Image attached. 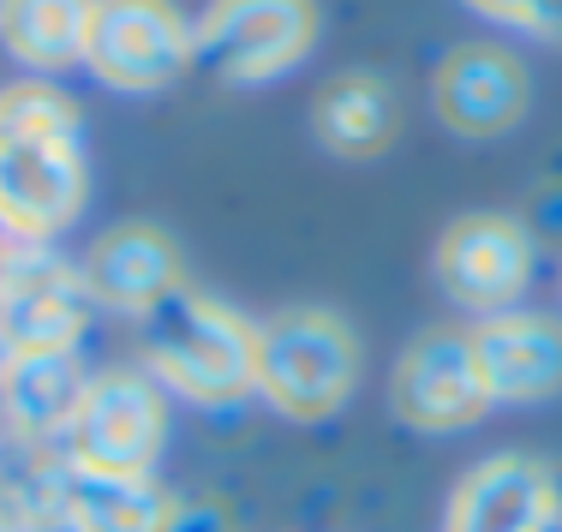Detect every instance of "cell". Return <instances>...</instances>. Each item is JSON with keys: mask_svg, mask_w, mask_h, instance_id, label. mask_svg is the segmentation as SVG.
I'll list each match as a JSON object with an SVG mask.
<instances>
[{"mask_svg": "<svg viewBox=\"0 0 562 532\" xmlns=\"http://www.w3.org/2000/svg\"><path fill=\"white\" fill-rule=\"evenodd\" d=\"M431 102L443 114V126L461 132V138H503L527 114V66L508 48L467 43L437 66Z\"/></svg>", "mask_w": 562, "mask_h": 532, "instance_id": "obj_12", "label": "cell"}, {"mask_svg": "<svg viewBox=\"0 0 562 532\" xmlns=\"http://www.w3.org/2000/svg\"><path fill=\"white\" fill-rule=\"evenodd\" d=\"M66 443H72V467L150 473L168 443V401L156 389V377H144V371H102V377H90Z\"/></svg>", "mask_w": 562, "mask_h": 532, "instance_id": "obj_5", "label": "cell"}, {"mask_svg": "<svg viewBox=\"0 0 562 532\" xmlns=\"http://www.w3.org/2000/svg\"><path fill=\"white\" fill-rule=\"evenodd\" d=\"M90 312L85 270L31 246L0 270V341L7 353H72Z\"/></svg>", "mask_w": 562, "mask_h": 532, "instance_id": "obj_8", "label": "cell"}, {"mask_svg": "<svg viewBox=\"0 0 562 532\" xmlns=\"http://www.w3.org/2000/svg\"><path fill=\"white\" fill-rule=\"evenodd\" d=\"M431 275L443 287V299L467 305V312L491 317V312H508L532 282V239L515 216H461L449 222L443 239L431 251Z\"/></svg>", "mask_w": 562, "mask_h": 532, "instance_id": "obj_7", "label": "cell"}, {"mask_svg": "<svg viewBox=\"0 0 562 532\" xmlns=\"http://www.w3.org/2000/svg\"><path fill=\"white\" fill-rule=\"evenodd\" d=\"M85 287L109 312H156L180 287V251L162 228L150 222H120L90 246L85 258Z\"/></svg>", "mask_w": 562, "mask_h": 532, "instance_id": "obj_13", "label": "cell"}, {"mask_svg": "<svg viewBox=\"0 0 562 532\" xmlns=\"http://www.w3.org/2000/svg\"><path fill=\"white\" fill-rule=\"evenodd\" d=\"M173 497L150 473H66V527L72 532H162Z\"/></svg>", "mask_w": 562, "mask_h": 532, "instance_id": "obj_15", "label": "cell"}, {"mask_svg": "<svg viewBox=\"0 0 562 532\" xmlns=\"http://www.w3.org/2000/svg\"><path fill=\"white\" fill-rule=\"evenodd\" d=\"M162 532H234V521H227L216 502H173Z\"/></svg>", "mask_w": 562, "mask_h": 532, "instance_id": "obj_19", "label": "cell"}, {"mask_svg": "<svg viewBox=\"0 0 562 532\" xmlns=\"http://www.w3.org/2000/svg\"><path fill=\"white\" fill-rule=\"evenodd\" d=\"M97 0H0V43L12 60L36 66V72H60V66L85 60V31Z\"/></svg>", "mask_w": 562, "mask_h": 532, "instance_id": "obj_17", "label": "cell"}, {"mask_svg": "<svg viewBox=\"0 0 562 532\" xmlns=\"http://www.w3.org/2000/svg\"><path fill=\"white\" fill-rule=\"evenodd\" d=\"M467 7L497 24H515L539 43H562V0H467Z\"/></svg>", "mask_w": 562, "mask_h": 532, "instance_id": "obj_18", "label": "cell"}, {"mask_svg": "<svg viewBox=\"0 0 562 532\" xmlns=\"http://www.w3.org/2000/svg\"><path fill=\"white\" fill-rule=\"evenodd\" d=\"M85 204V126L48 84L0 90V228L43 246Z\"/></svg>", "mask_w": 562, "mask_h": 532, "instance_id": "obj_1", "label": "cell"}, {"mask_svg": "<svg viewBox=\"0 0 562 532\" xmlns=\"http://www.w3.org/2000/svg\"><path fill=\"white\" fill-rule=\"evenodd\" d=\"M557 514V473L539 455H491L461 473L443 532H551Z\"/></svg>", "mask_w": 562, "mask_h": 532, "instance_id": "obj_11", "label": "cell"}, {"mask_svg": "<svg viewBox=\"0 0 562 532\" xmlns=\"http://www.w3.org/2000/svg\"><path fill=\"white\" fill-rule=\"evenodd\" d=\"M317 43V0H210L192 31V66L222 84H270Z\"/></svg>", "mask_w": 562, "mask_h": 532, "instance_id": "obj_4", "label": "cell"}, {"mask_svg": "<svg viewBox=\"0 0 562 532\" xmlns=\"http://www.w3.org/2000/svg\"><path fill=\"white\" fill-rule=\"evenodd\" d=\"M359 383V336L324 305H293L258 324V395L281 419H329Z\"/></svg>", "mask_w": 562, "mask_h": 532, "instance_id": "obj_3", "label": "cell"}, {"mask_svg": "<svg viewBox=\"0 0 562 532\" xmlns=\"http://www.w3.org/2000/svg\"><path fill=\"white\" fill-rule=\"evenodd\" d=\"M144 359L156 383L192 407H227L258 389V324L180 282L156 312H144Z\"/></svg>", "mask_w": 562, "mask_h": 532, "instance_id": "obj_2", "label": "cell"}, {"mask_svg": "<svg viewBox=\"0 0 562 532\" xmlns=\"http://www.w3.org/2000/svg\"><path fill=\"white\" fill-rule=\"evenodd\" d=\"M85 371L78 353H7L0 371V407L24 437H66L85 401Z\"/></svg>", "mask_w": 562, "mask_h": 532, "instance_id": "obj_14", "label": "cell"}, {"mask_svg": "<svg viewBox=\"0 0 562 532\" xmlns=\"http://www.w3.org/2000/svg\"><path fill=\"white\" fill-rule=\"evenodd\" d=\"M390 407L413 431H467L491 414V395L479 383L473 348L461 329H431L395 359Z\"/></svg>", "mask_w": 562, "mask_h": 532, "instance_id": "obj_9", "label": "cell"}, {"mask_svg": "<svg viewBox=\"0 0 562 532\" xmlns=\"http://www.w3.org/2000/svg\"><path fill=\"white\" fill-rule=\"evenodd\" d=\"M491 407H532L562 389V324L544 312H491L467 329Z\"/></svg>", "mask_w": 562, "mask_h": 532, "instance_id": "obj_10", "label": "cell"}, {"mask_svg": "<svg viewBox=\"0 0 562 532\" xmlns=\"http://www.w3.org/2000/svg\"><path fill=\"white\" fill-rule=\"evenodd\" d=\"M85 66L109 90H162L192 66V31L173 0H97L85 31Z\"/></svg>", "mask_w": 562, "mask_h": 532, "instance_id": "obj_6", "label": "cell"}, {"mask_svg": "<svg viewBox=\"0 0 562 532\" xmlns=\"http://www.w3.org/2000/svg\"><path fill=\"white\" fill-rule=\"evenodd\" d=\"M312 126L324 150L347 156V162H366V156H378L395 138V90L378 72H341L317 90Z\"/></svg>", "mask_w": 562, "mask_h": 532, "instance_id": "obj_16", "label": "cell"}]
</instances>
